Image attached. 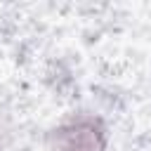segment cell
<instances>
[{"label":"cell","instance_id":"1","mask_svg":"<svg viewBox=\"0 0 151 151\" xmlns=\"http://www.w3.org/2000/svg\"><path fill=\"white\" fill-rule=\"evenodd\" d=\"M52 151H106L109 130L99 116L80 113L64 120L50 134Z\"/></svg>","mask_w":151,"mask_h":151}]
</instances>
